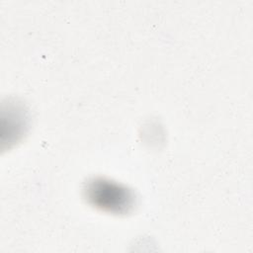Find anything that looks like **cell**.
<instances>
[{
  "label": "cell",
  "instance_id": "6da1fadb",
  "mask_svg": "<svg viewBox=\"0 0 253 253\" xmlns=\"http://www.w3.org/2000/svg\"><path fill=\"white\" fill-rule=\"evenodd\" d=\"M84 193L91 205L112 213H128L134 206V195L129 189L103 178L90 180Z\"/></svg>",
  "mask_w": 253,
  "mask_h": 253
}]
</instances>
